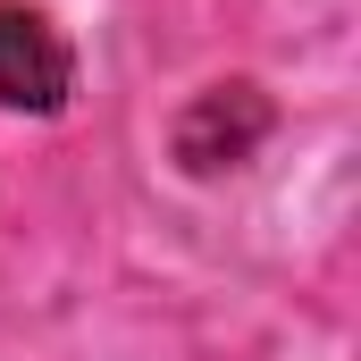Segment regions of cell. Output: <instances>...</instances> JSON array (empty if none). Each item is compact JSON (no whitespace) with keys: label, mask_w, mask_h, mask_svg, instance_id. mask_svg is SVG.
Instances as JSON below:
<instances>
[{"label":"cell","mask_w":361,"mask_h":361,"mask_svg":"<svg viewBox=\"0 0 361 361\" xmlns=\"http://www.w3.org/2000/svg\"><path fill=\"white\" fill-rule=\"evenodd\" d=\"M68 92H76V51H68V34H59L42 8H0V101L51 118V109H68Z\"/></svg>","instance_id":"6da1fadb"},{"label":"cell","mask_w":361,"mask_h":361,"mask_svg":"<svg viewBox=\"0 0 361 361\" xmlns=\"http://www.w3.org/2000/svg\"><path fill=\"white\" fill-rule=\"evenodd\" d=\"M269 135V92L261 85H210L193 109L177 118V160L193 177H219V169H244Z\"/></svg>","instance_id":"7a4b0ae2"}]
</instances>
